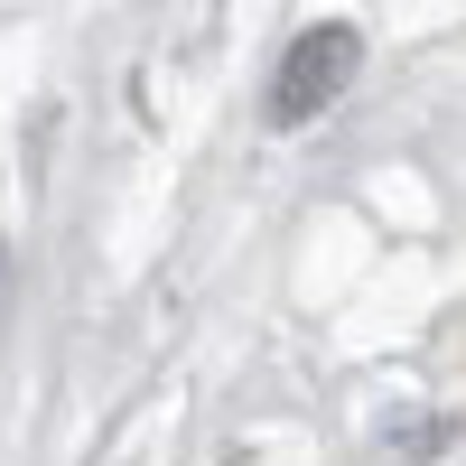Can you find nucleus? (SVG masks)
Wrapping results in <instances>:
<instances>
[{
    "instance_id": "obj_1",
    "label": "nucleus",
    "mask_w": 466,
    "mask_h": 466,
    "mask_svg": "<svg viewBox=\"0 0 466 466\" xmlns=\"http://www.w3.org/2000/svg\"><path fill=\"white\" fill-rule=\"evenodd\" d=\"M355 66H364V37L345 28V19H318V28H299L289 47H280V75H270V122L299 131V122H318V112L355 85Z\"/></svg>"
}]
</instances>
